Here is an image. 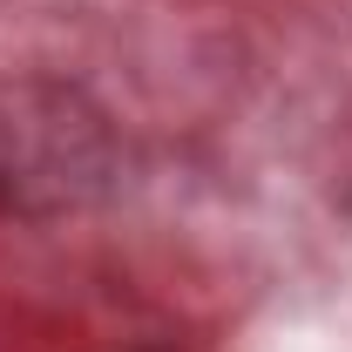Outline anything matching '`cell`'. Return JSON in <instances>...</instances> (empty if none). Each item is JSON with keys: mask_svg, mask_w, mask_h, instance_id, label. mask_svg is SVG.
Segmentation results:
<instances>
[{"mask_svg": "<svg viewBox=\"0 0 352 352\" xmlns=\"http://www.w3.org/2000/svg\"><path fill=\"white\" fill-rule=\"evenodd\" d=\"M116 170L109 122L75 88L28 82L0 95V210L54 217L88 204Z\"/></svg>", "mask_w": 352, "mask_h": 352, "instance_id": "cell-1", "label": "cell"}, {"mask_svg": "<svg viewBox=\"0 0 352 352\" xmlns=\"http://www.w3.org/2000/svg\"><path fill=\"white\" fill-rule=\"evenodd\" d=\"M142 352H170V346H142Z\"/></svg>", "mask_w": 352, "mask_h": 352, "instance_id": "cell-2", "label": "cell"}]
</instances>
